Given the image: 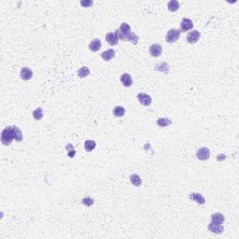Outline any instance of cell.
Listing matches in <instances>:
<instances>
[{"label":"cell","instance_id":"22","mask_svg":"<svg viewBox=\"0 0 239 239\" xmlns=\"http://www.w3.org/2000/svg\"><path fill=\"white\" fill-rule=\"evenodd\" d=\"M13 132H14V139L17 140V141H22V131L17 126H13Z\"/></svg>","mask_w":239,"mask_h":239},{"label":"cell","instance_id":"4","mask_svg":"<svg viewBox=\"0 0 239 239\" xmlns=\"http://www.w3.org/2000/svg\"><path fill=\"white\" fill-rule=\"evenodd\" d=\"M196 156L199 160H202V161H206L207 160L209 157H210V150L206 148V147H203V148H200L198 150H197V153H196Z\"/></svg>","mask_w":239,"mask_h":239},{"label":"cell","instance_id":"16","mask_svg":"<svg viewBox=\"0 0 239 239\" xmlns=\"http://www.w3.org/2000/svg\"><path fill=\"white\" fill-rule=\"evenodd\" d=\"M167 7H168V9L170 11L175 12V11H177L179 8V3H178V0H171V1L168 2Z\"/></svg>","mask_w":239,"mask_h":239},{"label":"cell","instance_id":"25","mask_svg":"<svg viewBox=\"0 0 239 239\" xmlns=\"http://www.w3.org/2000/svg\"><path fill=\"white\" fill-rule=\"evenodd\" d=\"M33 117L34 119L37 120H39L42 119L43 117V110L41 108H37L34 110L33 112Z\"/></svg>","mask_w":239,"mask_h":239},{"label":"cell","instance_id":"8","mask_svg":"<svg viewBox=\"0 0 239 239\" xmlns=\"http://www.w3.org/2000/svg\"><path fill=\"white\" fill-rule=\"evenodd\" d=\"M208 230L214 234H222L223 232V226L222 224H218V223H214L211 222V223H209L208 225Z\"/></svg>","mask_w":239,"mask_h":239},{"label":"cell","instance_id":"5","mask_svg":"<svg viewBox=\"0 0 239 239\" xmlns=\"http://www.w3.org/2000/svg\"><path fill=\"white\" fill-rule=\"evenodd\" d=\"M163 52L162 46L160 44H152L149 47V53L153 57H159Z\"/></svg>","mask_w":239,"mask_h":239},{"label":"cell","instance_id":"11","mask_svg":"<svg viewBox=\"0 0 239 239\" xmlns=\"http://www.w3.org/2000/svg\"><path fill=\"white\" fill-rule=\"evenodd\" d=\"M33 77V71L28 67H23L21 69V78L23 80H28Z\"/></svg>","mask_w":239,"mask_h":239},{"label":"cell","instance_id":"15","mask_svg":"<svg viewBox=\"0 0 239 239\" xmlns=\"http://www.w3.org/2000/svg\"><path fill=\"white\" fill-rule=\"evenodd\" d=\"M211 220H212V222L214 223L222 224L224 222V216L222 213H215L211 215Z\"/></svg>","mask_w":239,"mask_h":239},{"label":"cell","instance_id":"23","mask_svg":"<svg viewBox=\"0 0 239 239\" xmlns=\"http://www.w3.org/2000/svg\"><path fill=\"white\" fill-rule=\"evenodd\" d=\"M89 74H90V69L87 66H83V67L80 68L79 71H78V75H79L80 78H85Z\"/></svg>","mask_w":239,"mask_h":239},{"label":"cell","instance_id":"10","mask_svg":"<svg viewBox=\"0 0 239 239\" xmlns=\"http://www.w3.org/2000/svg\"><path fill=\"white\" fill-rule=\"evenodd\" d=\"M102 47V42L100 39L98 38H95L94 40H92V42L89 44V49L92 51H97L101 49Z\"/></svg>","mask_w":239,"mask_h":239},{"label":"cell","instance_id":"20","mask_svg":"<svg viewBox=\"0 0 239 239\" xmlns=\"http://www.w3.org/2000/svg\"><path fill=\"white\" fill-rule=\"evenodd\" d=\"M125 112H126L125 109L120 106L114 108V110H113V115L115 117H122L125 114Z\"/></svg>","mask_w":239,"mask_h":239},{"label":"cell","instance_id":"18","mask_svg":"<svg viewBox=\"0 0 239 239\" xmlns=\"http://www.w3.org/2000/svg\"><path fill=\"white\" fill-rule=\"evenodd\" d=\"M130 179H131L132 184L134 185V186H136V187H139V186H141V184H142V180H141L140 177H139L138 175H136V174H133V175L130 177Z\"/></svg>","mask_w":239,"mask_h":239},{"label":"cell","instance_id":"24","mask_svg":"<svg viewBox=\"0 0 239 239\" xmlns=\"http://www.w3.org/2000/svg\"><path fill=\"white\" fill-rule=\"evenodd\" d=\"M95 146H96V143L94 140H87L84 144V148L87 151H92L95 148Z\"/></svg>","mask_w":239,"mask_h":239},{"label":"cell","instance_id":"14","mask_svg":"<svg viewBox=\"0 0 239 239\" xmlns=\"http://www.w3.org/2000/svg\"><path fill=\"white\" fill-rule=\"evenodd\" d=\"M101 57L103 58V60L105 61H110L112 58L115 57V51L113 50H108V51H105L104 52H102L101 54Z\"/></svg>","mask_w":239,"mask_h":239},{"label":"cell","instance_id":"27","mask_svg":"<svg viewBox=\"0 0 239 239\" xmlns=\"http://www.w3.org/2000/svg\"><path fill=\"white\" fill-rule=\"evenodd\" d=\"M82 204L83 205H85V206H88V207H90V206H92V205H94V199L93 198H91V197H85V198H83L82 199Z\"/></svg>","mask_w":239,"mask_h":239},{"label":"cell","instance_id":"28","mask_svg":"<svg viewBox=\"0 0 239 239\" xmlns=\"http://www.w3.org/2000/svg\"><path fill=\"white\" fill-rule=\"evenodd\" d=\"M94 4L92 0H85V1H80V5L84 7H89Z\"/></svg>","mask_w":239,"mask_h":239},{"label":"cell","instance_id":"12","mask_svg":"<svg viewBox=\"0 0 239 239\" xmlns=\"http://www.w3.org/2000/svg\"><path fill=\"white\" fill-rule=\"evenodd\" d=\"M190 198H191L192 200L197 202V203L200 204V205H204V204L206 203L205 197H204L201 193H191Z\"/></svg>","mask_w":239,"mask_h":239},{"label":"cell","instance_id":"26","mask_svg":"<svg viewBox=\"0 0 239 239\" xmlns=\"http://www.w3.org/2000/svg\"><path fill=\"white\" fill-rule=\"evenodd\" d=\"M66 149H67V151H68V156H69L70 158H72V157L75 156L76 151H75V149H74V148H73V146H72L71 144H67V145H66Z\"/></svg>","mask_w":239,"mask_h":239},{"label":"cell","instance_id":"3","mask_svg":"<svg viewBox=\"0 0 239 239\" xmlns=\"http://www.w3.org/2000/svg\"><path fill=\"white\" fill-rule=\"evenodd\" d=\"M200 37H201L200 32L197 31V30H193V31L190 32V33L187 35L186 39H187V41H188L190 44H194V43H196V42L200 39Z\"/></svg>","mask_w":239,"mask_h":239},{"label":"cell","instance_id":"9","mask_svg":"<svg viewBox=\"0 0 239 239\" xmlns=\"http://www.w3.org/2000/svg\"><path fill=\"white\" fill-rule=\"evenodd\" d=\"M120 81L125 87H131L133 85V79H132L131 75L128 74V73H124V74L121 75Z\"/></svg>","mask_w":239,"mask_h":239},{"label":"cell","instance_id":"7","mask_svg":"<svg viewBox=\"0 0 239 239\" xmlns=\"http://www.w3.org/2000/svg\"><path fill=\"white\" fill-rule=\"evenodd\" d=\"M181 31L182 32H186L188 30H191L193 28V21L190 20V19H187V18H184L182 21H181Z\"/></svg>","mask_w":239,"mask_h":239},{"label":"cell","instance_id":"2","mask_svg":"<svg viewBox=\"0 0 239 239\" xmlns=\"http://www.w3.org/2000/svg\"><path fill=\"white\" fill-rule=\"evenodd\" d=\"M180 34L181 33H180L179 30H178V29H171V30H169L167 32L165 39H166V41L168 43H174V42H176L179 38Z\"/></svg>","mask_w":239,"mask_h":239},{"label":"cell","instance_id":"13","mask_svg":"<svg viewBox=\"0 0 239 239\" xmlns=\"http://www.w3.org/2000/svg\"><path fill=\"white\" fill-rule=\"evenodd\" d=\"M106 40L108 41V43L109 44H110V45H117L118 44V37H117V36L115 35V33H112V32H110V33H108L107 34V36H106Z\"/></svg>","mask_w":239,"mask_h":239},{"label":"cell","instance_id":"19","mask_svg":"<svg viewBox=\"0 0 239 239\" xmlns=\"http://www.w3.org/2000/svg\"><path fill=\"white\" fill-rule=\"evenodd\" d=\"M155 69H156V70H160V71H162V72H164L165 74H168V73H169L170 67H169L168 64H166V63H161L160 65H157V66H155Z\"/></svg>","mask_w":239,"mask_h":239},{"label":"cell","instance_id":"1","mask_svg":"<svg viewBox=\"0 0 239 239\" xmlns=\"http://www.w3.org/2000/svg\"><path fill=\"white\" fill-rule=\"evenodd\" d=\"M14 139V132H13V126H7L6 127L2 134H1V142L5 146H8L11 141Z\"/></svg>","mask_w":239,"mask_h":239},{"label":"cell","instance_id":"21","mask_svg":"<svg viewBox=\"0 0 239 239\" xmlns=\"http://www.w3.org/2000/svg\"><path fill=\"white\" fill-rule=\"evenodd\" d=\"M157 124L160 127H166V126L172 124V121L168 118H160V119L157 120Z\"/></svg>","mask_w":239,"mask_h":239},{"label":"cell","instance_id":"17","mask_svg":"<svg viewBox=\"0 0 239 239\" xmlns=\"http://www.w3.org/2000/svg\"><path fill=\"white\" fill-rule=\"evenodd\" d=\"M124 40L130 41V42H132L134 45H136L137 42H138V37H137L134 33H130V34H128L127 36H125Z\"/></svg>","mask_w":239,"mask_h":239},{"label":"cell","instance_id":"6","mask_svg":"<svg viewBox=\"0 0 239 239\" xmlns=\"http://www.w3.org/2000/svg\"><path fill=\"white\" fill-rule=\"evenodd\" d=\"M137 98L140 102L141 105L143 106H149L151 104V97L147 95V94H144V93H140L137 95Z\"/></svg>","mask_w":239,"mask_h":239}]
</instances>
